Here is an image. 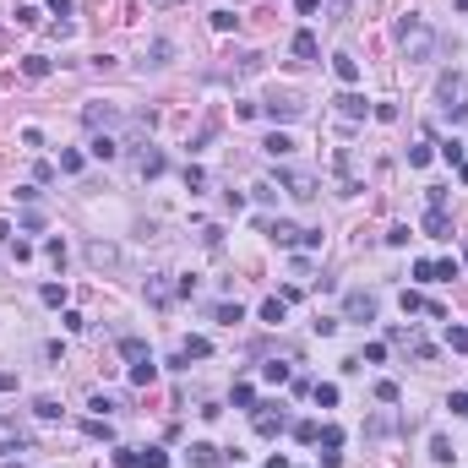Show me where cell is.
Returning a JSON list of instances; mask_svg holds the SVG:
<instances>
[{"label":"cell","mask_w":468,"mask_h":468,"mask_svg":"<svg viewBox=\"0 0 468 468\" xmlns=\"http://www.w3.org/2000/svg\"><path fill=\"white\" fill-rule=\"evenodd\" d=\"M392 39H398V49H403L408 65H425L430 49H436V33H430V22L419 17V11H403V17H398V27H392Z\"/></svg>","instance_id":"obj_1"},{"label":"cell","mask_w":468,"mask_h":468,"mask_svg":"<svg viewBox=\"0 0 468 468\" xmlns=\"http://www.w3.org/2000/svg\"><path fill=\"white\" fill-rule=\"evenodd\" d=\"M463 93H468V87H463V77H457V71H447V77L436 82V99H441V115H447V120H457V125L468 120V103H463Z\"/></svg>","instance_id":"obj_2"},{"label":"cell","mask_w":468,"mask_h":468,"mask_svg":"<svg viewBox=\"0 0 468 468\" xmlns=\"http://www.w3.org/2000/svg\"><path fill=\"white\" fill-rule=\"evenodd\" d=\"M82 256H87V267H99V272H120V245H109V240H87V251H82Z\"/></svg>","instance_id":"obj_3"},{"label":"cell","mask_w":468,"mask_h":468,"mask_svg":"<svg viewBox=\"0 0 468 468\" xmlns=\"http://www.w3.org/2000/svg\"><path fill=\"white\" fill-rule=\"evenodd\" d=\"M262 115H267L272 125H278V120H300V115H305V103L294 99V93H272V99L262 103Z\"/></svg>","instance_id":"obj_4"},{"label":"cell","mask_w":468,"mask_h":468,"mask_svg":"<svg viewBox=\"0 0 468 468\" xmlns=\"http://www.w3.org/2000/svg\"><path fill=\"white\" fill-rule=\"evenodd\" d=\"M125 115L115 109V103H82V125L87 131H109V125H120Z\"/></svg>","instance_id":"obj_5"},{"label":"cell","mask_w":468,"mask_h":468,"mask_svg":"<svg viewBox=\"0 0 468 468\" xmlns=\"http://www.w3.org/2000/svg\"><path fill=\"white\" fill-rule=\"evenodd\" d=\"M278 185H284L294 202H316V180H310V175H300V169H278Z\"/></svg>","instance_id":"obj_6"},{"label":"cell","mask_w":468,"mask_h":468,"mask_svg":"<svg viewBox=\"0 0 468 468\" xmlns=\"http://www.w3.org/2000/svg\"><path fill=\"white\" fill-rule=\"evenodd\" d=\"M343 316L348 322H376V294H365V289L343 294Z\"/></svg>","instance_id":"obj_7"},{"label":"cell","mask_w":468,"mask_h":468,"mask_svg":"<svg viewBox=\"0 0 468 468\" xmlns=\"http://www.w3.org/2000/svg\"><path fill=\"white\" fill-rule=\"evenodd\" d=\"M262 234H267V240H278V245H305V229H294L289 218H267Z\"/></svg>","instance_id":"obj_8"},{"label":"cell","mask_w":468,"mask_h":468,"mask_svg":"<svg viewBox=\"0 0 468 468\" xmlns=\"http://www.w3.org/2000/svg\"><path fill=\"white\" fill-rule=\"evenodd\" d=\"M370 109H376V103H370L365 93H354V87H348V93H338V115H343V120H365Z\"/></svg>","instance_id":"obj_9"},{"label":"cell","mask_w":468,"mask_h":468,"mask_svg":"<svg viewBox=\"0 0 468 468\" xmlns=\"http://www.w3.org/2000/svg\"><path fill=\"white\" fill-rule=\"evenodd\" d=\"M87 153H93V158H120L125 147H120V137H115V131H93V142H87Z\"/></svg>","instance_id":"obj_10"},{"label":"cell","mask_w":468,"mask_h":468,"mask_svg":"<svg viewBox=\"0 0 468 468\" xmlns=\"http://www.w3.org/2000/svg\"><path fill=\"white\" fill-rule=\"evenodd\" d=\"M316 55H322V44H316V33H310V27H300V33H294V61L316 65Z\"/></svg>","instance_id":"obj_11"},{"label":"cell","mask_w":468,"mask_h":468,"mask_svg":"<svg viewBox=\"0 0 468 468\" xmlns=\"http://www.w3.org/2000/svg\"><path fill=\"white\" fill-rule=\"evenodd\" d=\"M425 234H430V240H452V218H447V207H430V213H425Z\"/></svg>","instance_id":"obj_12"},{"label":"cell","mask_w":468,"mask_h":468,"mask_svg":"<svg viewBox=\"0 0 468 468\" xmlns=\"http://www.w3.org/2000/svg\"><path fill=\"white\" fill-rule=\"evenodd\" d=\"M207 354H213V343H207V338H185L180 354H175L169 365H191V360H207Z\"/></svg>","instance_id":"obj_13"},{"label":"cell","mask_w":468,"mask_h":468,"mask_svg":"<svg viewBox=\"0 0 468 468\" xmlns=\"http://www.w3.org/2000/svg\"><path fill=\"white\" fill-rule=\"evenodd\" d=\"M284 430H289V414H284V408H278V414H256V436H262V441L284 436Z\"/></svg>","instance_id":"obj_14"},{"label":"cell","mask_w":468,"mask_h":468,"mask_svg":"<svg viewBox=\"0 0 468 468\" xmlns=\"http://www.w3.org/2000/svg\"><path fill=\"white\" fill-rule=\"evenodd\" d=\"M332 71H338V82H343V87H354V82H360V61H354L348 49H338V55H332Z\"/></svg>","instance_id":"obj_15"},{"label":"cell","mask_w":468,"mask_h":468,"mask_svg":"<svg viewBox=\"0 0 468 468\" xmlns=\"http://www.w3.org/2000/svg\"><path fill=\"white\" fill-rule=\"evenodd\" d=\"M137 175H142V180H158V175H163V153H158V147L137 153Z\"/></svg>","instance_id":"obj_16"},{"label":"cell","mask_w":468,"mask_h":468,"mask_svg":"<svg viewBox=\"0 0 468 468\" xmlns=\"http://www.w3.org/2000/svg\"><path fill=\"white\" fill-rule=\"evenodd\" d=\"M55 71V61H44V55H22V77H33V82H44Z\"/></svg>","instance_id":"obj_17"},{"label":"cell","mask_w":468,"mask_h":468,"mask_svg":"<svg viewBox=\"0 0 468 468\" xmlns=\"http://www.w3.org/2000/svg\"><path fill=\"white\" fill-rule=\"evenodd\" d=\"M191 463L196 468H218V447H213V441H191Z\"/></svg>","instance_id":"obj_18"},{"label":"cell","mask_w":468,"mask_h":468,"mask_svg":"<svg viewBox=\"0 0 468 468\" xmlns=\"http://www.w3.org/2000/svg\"><path fill=\"white\" fill-rule=\"evenodd\" d=\"M131 381H137V387H153V381H158V365H153V354L131 365Z\"/></svg>","instance_id":"obj_19"},{"label":"cell","mask_w":468,"mask_h":468,"mask_svg":"<svg viewBox=\"0 0 468 468\" xmlns=\"http://www.w3.org/2000/svg\"><path fill=\"white\" fill-rule=\"evenodd\" d=\"M267 153H272V158H289V153H294V137H289V131H272V137H267Z\"/></svg>","instance_id":"obj_20"},{"label":"cell","mask_w":468,"mask_h":468,"mask_svg":"<svg viewBox=\"0 0 468 468\" xmlns=\"http://www.w3.org/2000/svg\"><path fill=\"white\" fill-rule=\"evenodd\" d=\"M284 316H289V300H284V294H272V300H262V322H272V327H278Z\"/></svg>","instance_id":"obj_21"},{"label":"cell","mask_w":468,"mask_h":468,"mask_svg":"<svg viewBox=\"0 0 468 468\" xmlns=\"http://www.w3.org/2000/svg\"><path fill=\"white\" fill-rule=\"evenodd\" d=\"M310 398H316L322 408H338V381H316V387H310Z\"/></svg>","instance_id":"obj_22"},{"label":"cell","mask_w":468,"mask_h":468,"mask_svg":"<svg viewBox=\"0 0 468 468\" xmlns=\"http://www.w3.org/2000/svg\"><path fill=\"white\" fill-rule=\"evenodd\" d=\"M17 447H27V436L11 430V425H0V457H6V452H17Z\"/></svg>","instance_id":"obj_23"},{"label":"cell","mask_w":468,"mask_h":468,"mask_svg":"<svg viewBox=\"0 0 468 468\" xmlns=\"http://www.w3.org/2000/svg\"><path fill=\"white\" fill-rule=\"evenodd\" d=\"M430 457H436V463H452V457H457V447H452L447 436H430Z\"/></svg>","instance_id":"obj_24"},{"label":"cell","mask_w":468,"mask_h":468,"mask_svg":"<svg viewBox=\"0 0 468 468\" xmlns=\"http://www.w3.org/2000/svg\"><path fill=\"white\" fill-rule=\"evenodd\" d=\"M82 430H87V436H93V441H115V425H109V419H103V414H99V419H87V425H82Z\"/></svg>","instance_id":"obj_25"},{"label":"cell","mask_w":468,"mask_h":468,"mask_svg":"<svg viewBox=\"0 0 468 468\" xmlns=\"http://www.w3.org/2000/svg\"><path fill=\"white\" fill-rule=\"evenodd\" d=\"M169 55H175V44H169V39H153V49H147V65H169Z\"/></svg>","instance_id":"obj_26"},{"label":"cell","mask_w":468,"mask_h":468,"mask_svg":"<svg viewBox=\"0 0 468 468\" xmlns=\"http://www.w3.org/2000/svg\"><path fill=\"white\" fill-rule=\"evenodd\" d=\"M229 398H234V408H256V387H251V381H234Z\"/></svg>","instance_id":"obj_27"},{"label":"cell","mask_w":468,"mask_h":468,"mask_svg":"<svg viewBox=\"0 0 468 468\" xmlns=\"http://www.w3.org/2000/svg\"><path fill=\"white\" fill-rule=\"evenodd\" d=\"M447 348H452V354H468V327H452L447 322Z\"/></svg>","instance_id":"obj_28"},{"label":"cell","mask_w":468,"mask_h":468,"mask_svg":"<svg viewBox=\"0 0 468 468\" xmlns=\"http://www.w3.org/2000/svg\"><path fill=\"white\" fill-rule=\"evenodd\" d=\"M213 27H218V33H234V27H240V17H234L229 6H218V11H213Z\"/></svg>","instance_id":"obj_29"},{"label":"cell","mask_w":468,"mask_h":468,"mask_svg":"<svg viewBox=\"0 0 468 468\" xmlns=\"http://www.w3.org/2000/svg\"><path fill=\"white\" fill-rule=\"evenodd\" d=\"M120 354L137 365V360H147V343H142V338H120Z\"/></svg>","instance_id":"obj_30"},{"label":"cell","mask_w":468,"mask_h":468,"mask_svg":"<svg viewBox=\"0 0 468 468\" xmlns=\"http://www.w3.org/2000/svg\"><path fill=\"white\" fill-rule=\"evenodd\" d=\"M207 185V169L202 163H185V191H202Z\"/></svg>","instance_id":"obj_31"},{"label":"cell","mask_w":468,"mask_h":468,"mask_svg":"<svg viewBox=\"0 0 468 468\" xmlns=\"http://www.w3.org/2000/svg\"><path fill=\"white\" fill-rule=\"evenodd\" d=\"M33 414H39V419H61V403H55V398H33Z\"/></svg>","instance_id":"obj_32"},{"label":"cell","mask_w":468,"mask_h":468,"mask_svg":"<svg viewBox=\"0 0 468 468\" xmlns=\"http://www.w3.org/2000/svg\"><path fill=\"white\" fill-rule=\"evenodd\" d=\"M316 441H322L327 452H338V447H343V430H338V425H322V436H316Z\"/></svg>","instance_id":"obj_33"},{"label":"cell","mask_w":468,"mask_h":468,"mask_svg":"<svg viewBox=\"0 0 468 468\" xmlns=\"http://www.w3.org/2000/svg\"><path fill=\"white\" fill-rule=\"evenodd\" d=\"M39 300H44V305H65V284H44Z\"/></svg>","instance_id":"obj_34"},{"label":"cell","mask_w":468,"mask_h":468,"mask_svg":"<svg viewBox=\"0 0 468 468\" xmlns=\"http://www.w3.org/2000/svg\"><path fill=\"white\" fill-rule=\"evenodd\" d=\"M61 175H82V153H77V147H65V153H61Z\"/></svg>","instance_id":"obj_35"},{"label":"cell","mask_w":468,"mask_h":468,"mask_svg":"<svg viewBox=\"0 0 468 468\" xmlns=\"http://www.w3.org/2000/svg\"><path fill=\"white\" fill-rule=\"evenodd\" d=\"M115 468H142V452H137V447H120V452H115Z\"/></svg>","instance_id":"obj_36"},{"label":"cell","mask_w":468,"mask_h":468,"mask_svg":"<svg viewBox=\"0 0 468 468\" xmlns=\"http://www.w3.org/2000/svg\"><path fill=\"white\" fill-rule=\"evenodd\" d=\"M142 468H169V452H158V447H142Z\"/></svg>","instance_id":"obj_37"},{"label":"cell","mask_w":468,"mask_h":468,"mask_svg":"<svg viewBox=\"0 0 468 468\" xmlns=\"http://www.w3.org/2000/svg\"><path fill=\"white\" fill-rule=\"evenodd\" d=\"M387 360V343H365V354H360V365H381Z\"/></svg>","instance_id":"obj_38"},{"label":"cell","mask_w":468,"mask_h":468,"mask_svg":"<svg viewBox=\"0 0 468 468\" xmlns=\"http://www.w3.org/2000/svg\"><path fill=\"white\" fill-rule=\"evenodd\" d=\"M376 398H381V403H398V398H403V387H398V381H376Z\"/></svg>","instance_id":"obj_39"},{"label":"cell","mask_w":468,"mask_h":468,"mask_svg":"<svg viewBox=\"0 0 468 468\" xmlns=\"http://www.w3.org/2000/svg\"><path fill=\"white\" fill-rule=\"evenodd\" d=\"M430 158H436V153H430V142H419V147H408V163H414V169H425Z\"/></svg>","instance_id":"obj_40"},{"label":"cell","mask_w":468,"mask_h":468,"mask_svg":"<svg viewBox=\"0 0 468 468\" xmlns=\"http://www.w3.org/2000/svg\"><path fill=\"white\" fill-rule=\"evenodd\" d=\"M425 305H430L425 294H414V289H403V316H414V310H425Z\"/></svg>","instance_id":"obj_41"},{"label":"cell","mask_w":468,"mask_h":468,"mask_svg":"<svg viewBox=\"0 0 468 468\" xmlns=\"http://www.w3.org/2000/svg\"><path fill=\"white\" fill-rule=\"evenodd\" d=\"M87 408H99L103 419H109V414H115V408H120V403H115V398H109V392H93V403H87Z\"/></svg>","instance_id":"obj_42"},{"label":"cell","mask_w":468,"mask_h":468,"mask_svg":"<svg viewBox=\"0 0 468 468\" xmlns=\"http://www.w3.org/2000/svg\"><path fill=\"white\" fill-rule=\"evenodd\" d=\"M213 316H218V322H224V327H234V322H245V310H240V305H218V310H213Z\"/></svg>","instance_id":"obj_43"},{"label":"cell","mask_w":468,"mask_h":468,"mask_svg":"<svg viewBox=\"0 0 468 468\" xmlns=\"http://www.w3.org/2000/svg\"><path fill=\"white\" fill-rule=\"evenodd\" d=\"M234 61H240L245 77H251V71H262V55H256V49H245V55H234Z\"/></svg>","instance_id":"obj_44"},{"label":"cell","mask_w":468,"mask_h":468,"mask_svg":"<svg viewBox=\"0 0 468 468\" xmlns=\"http://www.w3.org/2000/svg\"><path fill=\"white\" fill-rule=\"evenodd\" d=\"M44 256H49V262H55V267H61V262H65V240H61V234H55V240L44 245Z\"/></svg>","instance_id":"obj_45"},{"label":"cell","mask_w":468,"mask_h":468,"mask_svg":"<svg viewBox=\"0 0 468 468\" xmlns=\"http://www.w3.org/2000/svg\"><path fill=\"white\" fill-rule=\"evenodd\" d=\"M147 300H158V305H163V300H169V284H163V278H147Z\"/></svg>","instance_id":"obj_46"},{"label":"cell","mask_w":468,"mask_h":468,"mask_svg":"<svg viewBox=\"0 0 468 468\" xmlns=\"http://www.w3.org/2000/svg\"><path fill=\"white\" fill-rule=\"evenodd\" d=\"M262 376H267V381H278V387H284V381H289V365H278V360H272V365H262Z\"/></svg>","instance_id":"obj_47"},{"label":"cell","mask_w":468,"mask_h":468,"mask_svg":"<svg viewBox=\"0 0 468 468\" xmlns=\"http://www.w3.org/2000/svg\"><path fill=\"white\" fill-rule=\"evenodd\" d=\"M17 27H39V11L33 6H17Z\"/></svg>","instance_id":"obj_48"},{"label":"cell","mask_w":468,"mask_h":468,"mask_svg":"<svg viewBox=\"0 0 468 468\" xmlns=\"http://www.w3.org/2000/svg\"><path fill=\"white\" fill-rule=\"evenodd\" d=\"M414 278L419 284H436V262H414Z\"/></svg>","instance_id":"obj_49"},{"label":"cell","mask_w":468,"mask_h":468,"mask_svg":"<svg viewBox=\"0 0 468 468\" xmlns=\"http://www.w3.org/2000/svg\"><path fill=\"white\" fill-rule=\"evenodd\" d=\"M294 436H300V441H305V447H310V441H316V436H322V430L310 425V419H300V425H294Z\"/></svg>","instance_id":"obj_50"},{"label":"cell","mask_w":468,"mask_h":468,"mask_svg":"<svg viewBox=\"0 0 468 468\" xmlns=\"http://www.w3.org/2000/svg\"><path fill=\"white\" fill-rule=\"evenodd\" d=\"M447 408H452V414H463V419H468V392H452V398H447Z\"/></svg>","instance_id":"obj_51"},{"label":"cell","mask_w":468,"mask_h":468,"mask_svg":"<svg viewBox=\"0 0 468 468\" xmlns=\"http://www.w3.org/2000/svg\"><path fill=\"white\" fill-rule=\"evenodd\" d=\"M387 245H408V224H392L387 229Z\"/></svg>","instance_id":"obj_52"},{"label":"cell","mask_w":468,"mask_h":468,"mask_svg":"<svg viewBox=\"0 0 468 468\" xmlns=\"http://www.w3.org/2000/svg\"><path fill=\"white\" fill-rule=\"evenodd\" d=\"M327 11H332V22H343L348 17V0H327Z\"/></svg>","instance_id":"obj_53"},{"label":"cell","mask_w":468,"mask_h":468,"mask_svg":"<svg viewBox=\"0 0 468 468\" xmlns=\"http://www.w3.org/2000/svg\"><path fill=\"white\" fill-rule=\"evenodd\" d=\"M49 11H55V17L65 22V17H71V0H49Z\"/></svg>","instance_id":"obj_54"},{"label":"cell","mask_w":468,"mask_h":468,"mask_svg":"<svg viewBox=\"0 0 468 468\" xmlns=\"http://www.w3.org/2000/svg\"><path fill=\"white\" fill-rule=\"evenodd\" d=\"M17 387V376H11V370H0V392H11Z\"/></svg>","instance_id":"obj_55"},{"label":"cell","mask_w":468,"mask_h":468,"mask_svg":"<svg viewBox=\"0 0 468 468\" xmlns=\"http://www.w3.org/2000/svg\"><path fill=\"white\" fill-rule=\"evenodd\" d=\"M0 240H11V224H6V218H0Z\"/></svg>","instance_id":"obj_56"},{"label":"cell","mask_w":468,"mask_h":468,"mask_svg":"<svg viewBox=\"0 0 468 468\" xmlns=\"http://www.w3.org/2000/svg\"><path fill=\"white\" fill-rule=\"evenodd\" d=\"M457 180H463V185H468V163H457Z\"/></svg>","instance_id":"obj_57"},{"label":"cell","mask_w":468,"mask_h":468,"mask_svg":"<svg viewBox=\"0 0 468 468\" xmlns=\"http://www.w3.org/2000/svg\"><path fill=\"white\" fill-rule=\"evenodd\" d=\"M457 11H463V17H468V0H457Z\"/></svg>","instance_id":"obj_58"}]
</instances>
